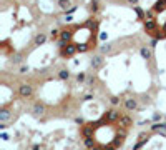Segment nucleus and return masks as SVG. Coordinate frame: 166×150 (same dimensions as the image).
Listing matches in <instances>:
<instances>
[{"label":"nucleus","mask_w":166,"mask_h":150,"mask_svg":"<svg viewBox=\"0 0 166 150\" xmlns=\"http://www.w3.org/2000/svg\"><path fill=\"white\" fill-rule=\"evenodd\" d=\"M77 52H78V47H77L73 42H68V43H65L63 47H60L62 57H71V55H75Z\"/></svg>","instance_id":"obj_1"},{"label":"nucleus","mask_w":166,"mask_h":150,"mask_svg":"<svg viewBox=\"0 0 166 150\" xmlns=\"http://www.w3.org/2000/svg\"><path fill=\"white\" fill-rule=\"evenodd\" d=\"M120 112L115 109H111V110H108V112H105L103 113V117H101V120L103 122H106V123H116L118 120H120Z\"/></svg>","instance_id":"obj_2"},{"label":"nucleus","mask_w":166,"mask_h":150,"mask_svg":"<svg viewBox=\"0 0 166 150\" xmlns=\"http://www.w3.org/2000/svg\"><path fill=\"white\" fill-rule=\"evenodd\" d=\"M19 93L22 97H30L32 95V87H30L28 83H22L19 89Z\"/></svg>","instance_id":"obj_3"},{"label":"nucleus","mask_w":166,"mask_h":150,"mask_svg":"<svg viewBox=\"0 0 166 150\" xmlns=\"http://www.w3.org/2000/svg\"><path fill=\"white\" fill-rule=\"evenodd\" d=\"M116 123H118V127H123V129H128V127L131 125V119H130L128 115H121V117H120V120H118Z\"/></svg>","instance_id":"obj_4"},{"label":"nucleus","mask_w":166,"mask_h":150,"mask_svg":"<svg viewBox=\"0 0 166 150\" xmlns=\"http://www.w3.org/2000/svg\"><path fill=\"white\" fill-rule=\"evenodd\" d=\"M97 139H95V137H87V139H85V147H87V149H93V147H97Z\"/></svg>","instance_id":"obj_5"},{"label":"nucleus","mask_w":166,"mask_h":150,"mask_svg":"<svg viewBox=\"0 0 166 150\" xmlns=\"http://www.w3.org/2000/svg\"><path fill=\"white\" fill-rule=\"evenodd\" d=\"M10 117H12V113H10L9 110H2V112H0V122H2V123H5Z\"/></svg>","instance_id":"obj_6"},{"label":"nucleus","mask_w":166,"mask_h":150,"mask_svg":"<svg viewBox=\"0 0 166 150\" xmlns=\"http://www.w3.org/2000/svg\"><path fill=\"white\" fill-rule=\"evenodd\" d=\"M125 107H126L128 110H135L136 109V100L135 99H128L126 102H125Z\"/></svg>","instance_id":"obj_7"},{"label":"nucleus","mask_w":166,"mask_h":150,"mask_svg":"<svg viewBox=\"0 0 166 150\" xmlns=\"http://www.w3.org/2000/svg\"><path fill=\"white\" fill-rule=\"evenodd\" d=\"M43 112H45V107H43L42 103H37V105L33 107V113H35V115H42Z\"/></svg>","instance_id":"obj_8"},{"label":"nucleus","mask_w":166,"mask_h":150,"mask_svg":"<svg viewBox=\"0 0 166 150\" xmlns=\"http://www.w3.org/2000/svg\"><path fill=\"white\" fill-rule=\"evenodd\" d=\"M45 40H47V37H45L43 33H38V35L35 37V45H42V43H43Z\"/></svg>","instance_id":"obj_9"},{"label":"nucleus","mask_w":166,"mask_h":150,"mask_svg":"<svg viewBox=\"0 0 166 150\" xmlns=\"http://www.w3.org/2000/svg\"><path fill=\"white\" fill-rule=\"evenodd\" d=\"M101 62H103V59H101V57H97V59H95L93 62H91V65H93L95 69H98V67L101 65Z\"/></svg>","instance_id":"obj_10"},{"label":"nucleus","mask_w":166,"mask_h":150,"mask_svg":"<svg viewBox=\"0 0 166 150\" xmlns=\"http://www.w3.org/2000/svg\"><path fill=\"white\" fill-rule=\"evenodd\" d=\"M58 75H60V79L65 80V79H68V77H70V72H68V70H60Z\"/></svg>","instance_id":"obj_11"},{"label":"nucleus","mask_w":166,"mask_h":150,"mask_svg":"<svg viewBox=\"0 0 166 150\" xmlns=\"http://www.w3.org/2000/svg\"><path fill=\"white\" fill-rule=\"evenodd\" d=\"M141 55H143L145 59H149V57H151V52L148 49H141Z\"/></svg>","instance_id":"obj_12"},{"label":"nucleus","mask_w":166,"mask_h":150,"mask_svg":"<svg viewBox=\"0 0 166 150\" xmlns=\"http://www.w3.org/2000/svg\"><path fill=\"white\" fill-rule=\"evenodd\" d=\"M60 7H62V9H68L70 2H68V0H60Z\"/></svg>","instance_id":"obj_13"},{"label":"nucleus","mask_w":166,"mask_h":150,"mask_svg":"<svg viewBox=\"0 0 166 150\" xmlns=\"http://www.w3.org/2000/svg\"><path fill=\"white\" fill-rule=\"evenodd\" d=\"M91 10H93V12H97V10H98V3H97V0H93V2H91Z\"/></svg>","instance_id":"obj_14"},{"label":"nucleus","mask_w":166,"mask_h":150,"mask_svg":"<svg viewBox=\"0 0 166 150\" xmlns=\"http://www.w3.org/2000/svg\"><path fill=\"white\" fill-rule=\"evenodd\" d=\"M115 149H116V147H115L113 143H108V147H106V145L103 147V150H115Z\"/></svg>","instance_id":"obj_15"},{"label":"nucleus","mask_w":166,"mask_h":150,"mask_svg":"<svg viewBox=\"0 0 166 150\" xmlns=\"http://www.w3.org/2000/svg\"><path fill=\"white\" fill-rule=\"evenodd\" d=\"M60 33H58V30H52V39H57Z\"/></svg>","instance_id":"obj_16"},{"label":"nucleus","mask_w":166,"mask_h":150,"mask_svg":"<svg viewBox=\"0 0 166 150\" xmlns=\"http://www.w3.org/2000/svg\"><path fill=\"white\" fill-rule=\"evenodd\" d=\"M118 102H120V100H118L116 97H111V103H113V105H116Z\"/></svg>","instance_id":"obj_17"},{"label":"nucleus","mask_w":166,"mask_h":150,"mask_svg":"<svg viewBox=\"0 0 166 150\" xmlns=\"http://www.w3.org/2000/svg\"><path fill=\"white\" fill-rule=\"evenodd\" d=\"M0 137H2V139H3V140H9V135H7V133H2Z\"/></svg>","instance_id":"obj_18"},{"label":"nucleus","mask_w":166,"mask_h":150,"mask_svg":"<svg viewBox=\"0 0 166 150\" xmlns=\"http://www.w3.org/2000/svg\"><path fill=\"white\" fill-rule=\"evenodd\" d=\"M128 2H130V3H136L138 0H128Z\"/></svg>","instance_id":"obj_19"}]
</instances>
